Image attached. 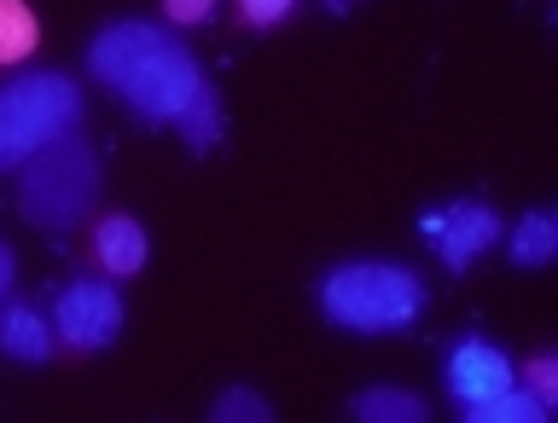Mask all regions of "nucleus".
<instances>
[{
	"mask_svg": "<svg viewBox=\"0 0 558 423\" xmlns=\"http://www.w3.org/2000/svg\"><path fill=\"white\" fill-rule=\"evenodd\" d=\"M99 186H105L99 151L87 139L64 134L17 169V215L29 226H47V233H70V226H82L94 215Z\"/></svg>",
	"mask_w": 558,
	"mask_h": 423,
	"instance_id": "nucleus-2",
	"label": "nucleus"
},
{
	"mask_svg": "<svg viewBox=\"0 0 558 423\" xmlns=\"http://www.w3.org/2000/svg\"><path fill=\"white\" fill-rule=\"evenodd\" d=\"M94 261L111 278H129L140 273L151 261V238H146V226H140L134 215H105L94 226Z\"/></svg>",
	"mask_w": 558,
	"mask_h": 423,
	"instance_id": "nucleus-9",
	"label": "nucleus"
},
{
	"mask_svg": "<svg viewBox=\"0 0 558 423\" xmlns=\"http://www.w3.org/2000/svg\"><path fill=\"white\" fill-rule=\"evenodd\" d=\"M349 412L366 418V423H425L430 407L418 395H408V389H366V395L349 400Z\"/></svg>",
	"mask_w": 558,
	"mask_h": 423,
	"instance_id": "nucleus-12",
	"label": "nucleus"
},
{
	"mask_svg": "<svg viewBox=\"0 0 558 423\" xmlns=\"http://www.w3.org/2000/svg\"><path fill=\"white\" fill-rule=\"evenodd\" d=\"M82 87L59 70H29L0 87V174H17L41 146L76 134Z\"/></svg>",
	"mask_w": 558,
	"mask_h": 423,
	"instance_id": "nucleus-3",
	"label": "nucleus"
},
{
	"mask_svg": "<svg viewBox=\"0 0 558 423\" xmlns=\"http://www.w3.org/2000/svg\"><path fill=\"white\" fill-rule=\"evenodd\" d=\"M425 238L448 273H465L483 250H495L506 238V221L488 203H448L442 215H425Z\"/></svg>",
	"mask_w": 558,
	"mask_h": 423,
	"instance_id": "nucleus-6",
	"label": "nucleus"
},
{
	"mask_svg": "<svg viewBox=\"0 0 558 423\" xmlns=\"http://www.w3.org/2000/svg\"><path fill=\"white\" fill-rule=\"evenodd\" d=\"M174 41V35L163 24H146V17H122V24H105L94 35V47H87V70H94V82L105 87H129L134 70L151 59V52H163Z\"/></svg>",
	"mask_w": 558,
	"mask_h": 423,
	"instance_id": "nucleus-7",
	"label": "nucleus"
},
{
	"mask_svg": "<svg viewBox=\"0 0 558 423\" xmlns=\"http://www.w3.org/2000/svg\"><path fill=\"white\" fill-rule=\"evenodd\" d=\"M506 250H512V268H547V261L558 256V221L547 215V209H530V215L512 226Z\"/></svg>",
	"mask_w": 558,
	"mask_h": 423,
	"instance_id": "nucleus-11",
	"label": "nucleus"
},
{
	"mask_svg": "<svg viewBox=\"0 0 558 423\" xmlns=\"http://www.w3.org/2000/svg\"><path fill=\"white\" fill-rule=\"evenodd\" d=\"M291 7H296V0H239V17L251 29H274V24H286V17H291Z\"/></svg>",
	"mask_w": 558,
	"mask_h": 423,
	"instance_id": "nucleus-18",
	"label": "nucleus"
},
{
	"mask_svg": "<svg viewBox=\"0 0 558 423\" xmlns=\"http://www.w3.org/2000/svg\"><path fill=\"white\" fill-rule=\"evenodd\" d=\"M518 383L541 400V407H553V400H558V360H553V354H535V360L518 372Z\"/></svg>",
	"mask_w": 558,
	"mask_h": 423,
	"instance_id": "nucleus-17",
	"label": "nucleus"
},
{
	"mask_svg": "<svg viewBox=\"0 0 558 423\" xmlns=\"http://www.w3.org/2000/svg\"><path fill=\"white\" fill-rule=\"evenodd\" d=\"M52 331H59L64 348L76 354H94V348H111L122 331V296L105 278H76V285L59 290L52 302Z\"/></svg>",
	"mask_w": 558,
	"mask_h": 423,
	"instance_id": "nucleus-5",
	"label": "nucleus"
},
{
	"mask_svg": "<svg viewBox=\"0 0 558 423\" xmlns=\"http://www.w3.org/2000/svg\"><path fill=\"white\" fill-rule=\"evenodd\" d=\"M320 313L355 337H390L425 313V285L401 261H343L320 278Z\"/></svg>",
	"mask_w": 558,
	"mask_h": 423,
	"instance_id": "nucleus-1",
	"label": "nucleus"
},
{
	"mask_svg": "<svg viewBox=\"0 0 558 423\" xmlns=\"http://www.w3.org/2000/svg\"><path fill=\"white\" fill-rule=\"evenodd\" d=\"M349 7H355V0H326V12H349Z\"/></svg>",
	"mask_w": 558,
	"mask_h": 423,
	"instance_id": "nucleus-21",
	"label": "nucleus"
},
{
	"mask_svg": "<svg viewBox=\"0 0 558 423\" xmlns=\"http://www.w3.org/2000/svg\"><path fill=\"white\" fill-rule=\"evenodd\" d=\"M471 418H477V423H541V418H547V407H541L523 383H512V389L488 395L483 407H471Z\"/></svg>",
	"mask_w": 558,
	"mask_h": 423,
	"instance_id": "nucleus-14",
	"label": "nucleus"
},
{
	"mask_svg": "<svg viewBox=\"0 0 558 423\" xmlns=\"http://www.w3.org/2000/svg\"><path fill=\"white\" fill-rule=\"evenodd\" d=\"M35 41H41V24L24 0H0V64H24Z\"/></svg>",
	"mask_w": 558,
	"mask_h": 423,
	"instance_id": "nucleus-13",
	"label": "nucleus"
},
{
	"mask_svg": "<svg viewBox=\"0 0 558 423\" xmlns=\"http://www.w3.org/2000/svg\"><path fill=\"white\" fill-rule=\"evenodd\" d=\"M52 348H59V331L47 325V313H35L29 302H0V354L41 365L52 360Z\"/></svg>",
	"mask_w": 558,
	"mask_h": 423,
	"instance_id": "nucleus-10",
	"label": "nucleus"
},
{
	"mask_svg": "<svg viewBox=\"0 0 558 423\" xmlns=\"http://www.w3.org/2000/svg\"><path fill=\"white\" fill-rule=\"evenodd\" d=\"M169 24H209V12H216V0H163Z\"/></svg>",
	"mask_w": 558,
	"mask_h": 423,
	"instance_id": "nucleus-19",
	"label": "nucleus"
},
{
	"mask_svg": "<svg viewBox=\"0 0 558 423\" xmlns=\"http://www.w3.org/2000/svg\"><path fill=\"white\" fill-rule=\"evenodd\" d=\"M204 94H209V76H204V64L192 59L181 41L151 52V59L134 70V82L122 87V99H129V111L140 122H181Z\"/></svg>",
	"mask_w": 558,
	"mask_h": 423,
	"instance_id": "nucleus-4",
	"label": "nucleus"
},
{
	"mask_svg": "<svg viewBox=\"0 0 558 423\" xmlns=\"http://www.w3.org/2000/svg\"><path fill=\"white\" fill-rule=\"evenodd\" d=\"M209 418L216 423H274V407L256 389H227V395H216Z\"/></svg>",
	"mask_w": 558,
	"mask_h": 423,
	"instance_id": "nucleus-16",
	"label": "nucleus"
},
{
	"mask_svg": "<svg viewBox=\"0 0 558 423\" xmlns=\"http://www.w3.org/2000/svg\"><path fill=\"white\" fill-rule=\"evenodd\" d=\"M512 383H518V365L506 360L495 343H483V337H465L448 354V395H453V407H460V412L483 407L488 395L512 389Z\"/></svg>",
	"mask_w": 558,
	"mask_h": 423,
	"instance_id": "nucleus-8",
	"label": "nucleus"
},
{
	"mask_svg": "<svg viewBox=\"0 0 558 423\" xmlns=\"http://www.w3.org/2000/svg\"><path fill=\"white\" fill-rule=\"evenodd\" d=\"M174 128H181V139L192 151H216L221 146V104H216V87H209V94L192 104V111L174 122Z\"/></svg>",
	"mask_w": 558,
	"mask_h": 423,
	"instance_id": "nucleus-15",
	"label": "nucleus"
},
{
	"mask_svg": "<svg viewBox=\"0 0 558 423\" xmlns=\"http://www.w3.org/2000/svg\"><path fill=\"white\" fill-rule=\"evenodd\" d=\"M12 278H17V256H12V244L0 238V302L12 296Z\"/></svg>",
	"mask_w": 558,
	"mask_h": 423,
	"instance_id": "nucleus-20",
	"label": "nucleus"
}]
</instances>
